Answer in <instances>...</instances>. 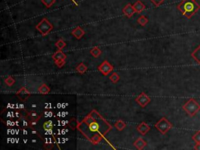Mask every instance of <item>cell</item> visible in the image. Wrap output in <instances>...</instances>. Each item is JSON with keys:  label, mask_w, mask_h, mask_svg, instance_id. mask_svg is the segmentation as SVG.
Wrapping results in <instances>:
<instances>
[{"label": "cell", "mask_w": 200, "mask_h": 150, "mask_svg": "<svg viewBox=\"0 0 200 150\" xmlns=\"http://www.w3.org/2000/svg\"><path fill=\"white\" fill-rule=\"evenodd\" d=\"M78 129L90 142L96 145L112 129V126L96 110H92L78 124Z\"/></svg>", "instance_id": "cell-1"}, {"label": "cell", "mask_w": 200, "mask_h": 150, "mask_svg": "<svg viewBox=\"0 0 200 150\" xmlns=\"http://www.w3.org/2000/svg\"><path fill=\"white\" fill-rule=\"evenodd\" d=\"M177 9L185 17L190 19L199 10L200 5L196 0H183L177 6Z\"/></svg>", "instance_id": "cell-2"}, {"label": "cell", "mask_w": 200, "mask_h": 150, "mask_svg": "<svg viewBox=\"0 0 200 150\" xmlns=\"http://www.w3.org/2000/svg\"><path fill=\"white\" fill-rule=\"evenodd\" d=\"M182 108L190 117H194L200 110V105L195 99H190L183 106Z\"/></svg>", "instance_id": "cell-3"}, {"label": "cell", "mask_w": 200, "mask_h": 150, "mask_svg": "<svg viewBox=\"0 0 200 150\" xmlns=\"http://www.w3.org/2000/svg\"><path fill=\"white\" fill-rule=\"evenodd\" d=\"M35 28H36L37 30L39 31V32L41 33L42 35L45 36V35H47V34L53 29V25H52L46 18H44V19L41 20V22L35 27Z\"/></svg>", "instance_id": "cell-4"}, {"label": "cell", "mask_w": 200, "mask_h": 150, "mask_svg": "<svg viewBox=\"0 0 200 150\" xmlns=\"http://www.w3.org/2000/svg\"><path fill=\"white\" fill-rule=\"evenodd\" d=\"M156 128L158 129L159 131L163 135H165L169 130L172 128V125L166 117L161 118L155 125Z\"/></svg>", "instance_id": "cell-5"}, {"label": "cell", "mask_w": 200, "mask_h": 150, "mask_svg": "<svg viewBox=\"0 0 200 150\" xmlns=\"http://www.w3.org/2000/svg\"><path fill=\"white\" fill-rule=\"evenodd\" d=\"M113 70V67L108 61H103L99 67V71L105 76L108 75Z\"/></svg>", "instance_id": "cell-6"}, {"label": "cell", "mask_w": 200, "mask_h": 150, "mask_svg": "<svg viewBox=\"0 0 200 150\" xmlns=\"http://www.w3.org/2000/svg\"><path fill=\"white\" fill-rule=\"evenodd\" d=\"M150 98L145 93H142L136 98V102L139 104L142 107H145L148 103H150Z\"/></svg>", "instance_id": "cell-7"}, {"label": "cell", "mask_w": 200, "mask_h": 150, "mask_svg": "<svg viewBox=\"0 0 200 150\" xmlns=\"http://www.w3.org/2000/svg\"><path fill=\"white\" fill-rule=\"evenodd\" d=\"M30 95V92L25 88H21L17 92V97L19 98L20 100L22 101V102H24L25 100H27Z\"/></svg>", "instance_id": "cell-8"}, {"label": "cell", "mask_w": 200, "mask_h": 150, "mask_svg": "<svg viewBox=\"0 0 200 150\" xmlns=\"http://www.w3.org/2000/svg\"><path fill=\"white\" fill-rule=\"evenodd\" d=\"M123 13H124V15H126L127 17H129L130 18V17H132V16L136 13V11L135 9V8H134L133 5L128 3L124 8L123 9Z\"/></svg>", "instance_id": "cell-9"}, {"label": "cell", "mask_w": 200, "mask_h": 150, "mask_svg": "<svg viewBox=\"0 0 200 150\" xmlns=\"http://www.w3.org/2000/svg\"><path fill=\"white\" fill-rule=\"evenodd\" d=\"M137 130L138 131V132H140V134H142V135H146L148 133L149 130H150V127L148 126V125H147L146 123L142 122L137 127Z\"/></svg>", "instance_id": "cell-10"}, {"label": "cell", "mask_w": 200, "mask_h": 150, "mask_svg": "<svg viewBox=\"0 0 200 150\" xmlns=\"http://www.w3.org/2000/svg\"><path fill=\"white\" fill-rule=\"evenodd\" d=\"M84 34H85L84 31L81 28H80V27H77V28L72 31V34H73V36L75 37L77 39H81L82 37L84 35Z\"/></svg>", "instance_id": "cell-11"}, {"label": "cell", "mask_w": 200, "mask_h": 150, "mask_svg": "<svg viewBox=\"0 0 200 150\" xmlns=\"http://www.w3.org/2000/svg\"><path fill=\"white\" fill-rule=\"evenodd\" d=\"M52 57L55 61H58V60H65L67 58V56L61 50H59L52 55Z\"/></svg>", "instance_id": "cell-12"}, {"label": "cell", "mask_w": 200, "mask_h": 150, "mask_svg": "<svg viewBox=\"0 0 200 150\" xmlns=\"http://www.w3.org/2000/svg\"><path fill=\"white\" fill-rule=\"evenodd\" d=\"M191 57L196 60V62L200 66V45L191 54Z\"/></svg>", "instance_id": "cell-13"}, {"label": "cell", "mask_w": 200, "mask_h": 150, "mask_svg": "<svg viewBox=\"0 0 200 150\" xmlns=\"http://www.w3.org/2000/svg\"><path fill=\"white\" fill-rule=\"evenodd\" d=\"M133 7L134 8H135V9L136 13H142V11L145 9V6L141 1H137V2H135V4L133 5Z\"/></svg>", "instance_id": "cell-14"}, {"label": "cell", "mask_w": 200, "mask_h": 150, "mask_svg": "<svg viewBox=\"0 0 200 150\" xmlns=\"http://www.w3.org/2000/svg\"><path fill=\"white\" fill-rule=\"evenodd\" d=\"M146 145H147L146 142L142 139V138H138V139L136 140L135 142H134V146H135L138 149H142Z\"/></svg>", "instance_id": "cell-15"}, {"label": "cell", "mask_w": 200, "mask_h": 150, "mask_svg": "<svg viewBox=\"0 0 200 150\" xmlns=\"http://www.w3.org/2000/svg\"><path fill=\"white\" fill-rule=\"evenodd\" d=\"M26 117L29 120H39L41 117V115H39L36 112H28Z\"/></svg>", "instance_id": "cell-16"}, {"label": "cell", "mask_w": 200, "mask_h": 150, "mask_svg": "<svg viewBox=\"0 0 200 150\" xmlns=\"http://www.w3.org/2000/svg\"><path fill=\"white\" fill-rule=\"evenodd\" d=\"M50 92V88H49V86L46 84H42L40 87L39 88V92L42 95L49 94Z\"/></svg>", "instance_id": "cell-17"}, {"label": "cell", "mask_w": 200, "mask_h": 150, "mask_svg": "<svg viewBox=\"0 0 200 150\" xmlns=\"http://www.w3.org/2000/svg\"><path fill=\"white\" fill-rule=\"evenodd\" d=\"M114 126L118 131H123L125 128V127H126V124L122 120H119L115 123Z\"/></svg>", "instance_id": "cell-18"}, {"label": "cell", "mask_w": 200, "mask_h": 150, "mask_svg": "<svg viewBox=\"0 0 200 150\" xmlns=\"http://www.w3.org/2000/svg\"><path fill=\"white\" fill-rule=\"evenodd\" d=\"M88 70V67L85 66L84 63H81L78 66H77L76 67V71H78V73L80 74H84L86 72V71Z\"/></svg>", "instance_id": "cell-19"}, {"label": "cell", "mask_w": 200, "mask_h": 150, "mask_svg": "<svg viewBox=\"0 0 200 150\" xmlns=\"http://www.w3.org/2000/svg\"><path fill=\"white\" fill-rule=\"evenodd\" d=\"M91 54L94 57H95V58H97V57H99L100 55H101L102 53V51L100 50H99V48L98 47H94L92 49V50H91L90 51Z\"/></svg>", "instance_id": "cell-20"}, {"label": "cell", "mask_w": 200, "mask_h": 150, "mask_svg": "<svg viewBox=\"0 0 200 150\" xmlns=\"http://www.w3.org/2000/svg\"><path fill=\"white\" fill-rule=\"evenodd\" d=\"M52 128H53V124H52V120L45 121L43 124V129L45 131H47V130H52Z\"/></svg>", "instance_id": "cell-21"}, {"label": "cell", "mask_w": 200, "mask_h": 150, "mask_svg": "<svg viewBox=\"0 0 200 150\" xmlns=\"http://www.w3.org/2000/svg\"><path fill=\"white\" fill-rule=\"evenodd\" d=\"M66 45H67L66 42L64 41H63L62 39H59L58 41L56 42V46L58 48L59 50H62L63 48L66 47Z\"/></svg>", "instance_id": "cell-22"}, {"label": "cell", "mask_w": 200, "mask_h": 150, "mask_svg": "<svg viewBox=\"0 0 200 150\" xmlns=\"http://www.w3.org/2000/svg\"><path fill=\"white\" fill-rule=\"evenodd\" d=\"M148 22V20L145 16H141L138 19V23L141 26H145Z\"/></svg>", "instance_id": "cell-23"}, {"label": "cell", "mask_w": 200, "mask_h": 150, "mask_svg": "<svg viewBox=\"0 0 200 150\" xmlns=\"http://www.w3.org/2000/svg\"><path fill=\"white\" fill-rule=\"evenodd\" d=\"M110 80L113 83H116L120 80V76L117 73H113L110 76Z\"/></svg>", "instance_id": "cell-24"}, {"label": "cell", "mask_w": 200, "mask_h": 150, "mask_svg": "<svg viewBox=\"0 0 200 150\" xmlns=\"http://www.w3.org/2000/svg\"><path fill=\"white\" fill-rule=\"evenodd\" d=\"M56 0H41V2L45 5L47 8H49L55 3Z\"/></svg>", "instance_id": "cell-25"}, {"label": "cell", "mask_w": 200, "mask_h": 150, "mask_svg": "<svg viewBox=\"0 0 200 150\" xmlns=\"http://www.w3.org/2000/svg\"><path fill=\"white\" fill-rule=\"evenodd\" d=\"M192 139L196 143H200V131H196L195 135L192 136Z\"/></svg>", "instance_id": "cell-26"}, {"label": "cell", "mask_w": 200, "mask_h": 150, "mask_svg": "<svg viewBox=\"0 0 200 150\" xmlns=\"http://www.w3.org/2000/svg\"><path fill=\"white\" fill-rule=\"evenodd\" d=\"M5 82L8 86H12L15 83V79L13 77H8L7 79L5 80Z\"/></svg>", "instance_id": "cell-27"}, {"label": "cell", "mask_w": 200, "mask_h": 150, "mask_svg": "<svg viewBox=\"0 0 200 150\" xmlns=\"http://www.w3.org/2000/svg\"><path fill=\"white\" fill-rule=\"evenodd\" d=\"M55 63H56L57 67L61 68V67H63V66H64L65 60H58V61H55Z\"/></svg>", "instance_id": "cell-28"}, {"label": "cell", "mask_w": 200, "mask_h": 150, "mask_svg": "<svg viewBox=\"0 0 200 150\" xmlns=\"http://www.w3.org/2000/svg\"><path fill=\"white\" fill-rule=\"evenodd\" d=\"M152 2L155 4V6H156V7H159L160 5L163 3V2H164V0H151Z\"/></svg>", "instance_id": "cell-29"}, {"label": "cell", "mask_w": 200, "mask_h": 150, "mask_svg": "<svg viewBox=\"0 0 200 150\" xmlns=\"http://www.w3.org/2000/svg\"><path fill=\"white\" fill-rule=\"evenodd\" d=\"M38 121H39V120H30V125H29V127H31V128H34V127L38 125Z\"/></svg>", "instance_id": "cell-30"}, {"label": "cell", "mask_w": 200, "mask_h": 150, "mask_svg": "<svg viewBox=\"0 0 200 150\" xmlns=\"http://www.w3.org/2000/svg\"><path fill=\"white\" fill-rule=\"evenodd\" d=\"M194 149L197 150H200V143H196V145L194 146Z\"/></svg>", "instance_id": "cell-31"}]
</instances>
